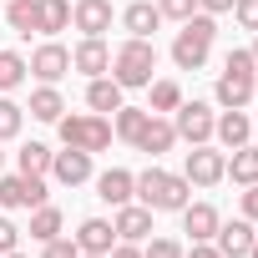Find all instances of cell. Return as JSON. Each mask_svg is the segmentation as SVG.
I'll list each match as a JSON object with an SVG mask.
<instances>
[{
  "instance_id": "cell-1",
  "label": "cell",
  "mask_w": 258,
  "mask_h": 258,
  "mask_svg": "<svg viewBox=\"0 0 258 258\" xmlns=\"http://www.w3.org/2000/svg\"><path fill=\"white\" fill-rule=\"evenodd\" d=\"M137 203L152 208V213H182L192 203V182L182 172H167V167L152 162L147 172H137Z\"/></svg>"
},
{
  "instance_id": "cell-2",
  "label": "cell",
  "mask_w": 258,
  "mask_h": 258,
  "mask_svg": "<svg viewBox=\"0 0 258 258\" xmlns=\"http://www.w3.org/2000/svg\"><path fill=\"white\" fill-rule=\"evenodd\" d=\"M213 41H218V16H208V11L187 16L177 41H172V66L177 71H203L208 56H213Z\"/></svg>"
},
{
  "instance_id": "cell-3",
  "label": "cell",
  "mask_w": 258,
  "mask_h": 258,
  "mask_svg": "<svg viewBox=\"0 0 258 258\" xmlns=\"http://www.w3.org/2000/svg\"><path fill=\"white\" fill-rule=\"evenodd\" d=\"M152 71H157V46H152V41H137V36H126V41L111 51V71H106V76H111L121 91H132V86H147Z\"/></svg>"
},
{
  "instance_id": "cell-4",
  "label": "cell",
  "mask_w": 258,
  "mask_h": 258,
  "mask_svg": "<svg viewBox=\"0 0 258 258\" xmlns=\"http://www.w3.org/2000/svg\"><path fill=\"white\" fill-rule=\"evenodd\" d=\"M253 71H258L253 51L233 46L228 61H223V71H218V86H213L218 106H248V101H253Z\"/></svg>"
},
{
  "instance_id": "cell-5",
  "label": "cell",
  "mask_w": 258,
  "mask_h": 258,
  "mask_svg": "<svg viewBox=\"0 0 258 258\" xmlns=\"http://www.w3.org/2000/svg\"><path fill=\"white\" fill-rule=\"evenodd\" d=\"M56 132H61V142L66 147H76V152H106L111 147V116H96V111H71V116H61L56 121Z\"/></svg>"
},
{
  "instance_id": "cell-6",
  "label": "cell",
  "mask_w": 258,
  "mask_h": 258,
  "mask_svg": "<svg viewBox=\"0 0 258 258\" xmlns=\"http://www.w3.org/2000/svg\"><path fill=\"white\" fill-rule=\"evenodd\" d=\"M213 126H218V111H213L208 101H182V106L172 111V132H177V142H187V147L213 142Z\"/></svg>"
},
{
  "instance_id": "cell-7",
  "label": "cell",
  "mask_w": 258,
  "mask_h": 258,
  "mask_svg": "<svg viewBox=\"0 0 258 258\" xmlns=\"http://www.w3.org/2000/svg\"><path fill=\"white\" fill-rule=\"evenodd\" d=\"M182 177H187L192 187H218V182L228 177V152H223V147H213V142L192 147V152H187V162H182Z\"/></svg>"
},
{
  "instance_id": "cell-8",
  "label": "cell",
  "mask_w": 258,
  "mask_h": 258,
  "mask_svg": "<svg viewBox=\"0 0 258 258\" xmlns=\"http://www.w3.org/2000/svg\"><path fill=\"white\" fill-rule=\"evenodd\" d=\"M41 203H51V192H46V177H26V172L0 177V208H6V213L41 208Z\"/></svg>"
},
{
  "instance_id": "cell-9",
  "label": "cell",
  "mask_w": 258,
  "mask_h": 258,
  "mask_svg": "<svg viewBox=\"0 0 258 258\" xmlns=\"http://www.w3.org/2000/svg\"><path fill=\"white\" fill-rule=\"evenodd\" d=\"M26 71L41 81V86H56L66 71H71V51L61 46V41H46V46H36L31 51V61H26Z\"/></svg>"
},
{
  "instance_id": "cell-10",
  "label": "cell",
  "mask_w": 258,
  "mask_h": 258,
  "mask_svg": "<svg viewBox=\"0 0 258 258\" xmlns=\"http://www.w3.org/2000/svg\"><path fill=\"white\" fill-rule=\"evenodd\" d=\"M137 152H147L152 162L162 157V152H172L177 147V132H172V116H157V111H147V121H142V132H137V142H132Z\"/></svg>"
},
{
  "instance_id": "cell-11",
  "label": "cell",
  "mask_w": 258,
  "mask_h": 258,
  "mask_svg": "<svg viewBox=\"0 0 258 258\" xmlns=\"http://www.w3.org/2000/svg\"><path fill=\"white\" fill-rule=\"evenodd\" d=\"M71 71H81L86 81H91V76H106V71H111V46H106V36H81V46L71 51Z\"/></svg>"
},
{
  "instance_id": "cell-12",
  "label": "cell",
  "mask_w": 258,
  "mask_h": 258,
  "mask_svg": "<svg viewBox=\"0 0 258 258\" xmlns=\"http://www.w3.org/2000/svg\"><path fill=\"white\" fill-rule=\"evenodd\" d=\"M111 228H116L121 243H147V238L157 233V228H152V208H142V203H121L116 218H111Z\"/></svg>"
},
{
  "instance_id": "cell-13",
  "label": "cell",
  "mask_w": 258,
  "mask_h": 258,
  "mask_svg": "<svg viewBox=\"0 0 258 258\" xmlns=\"http://www.w3.org/2000/svg\"><path fill=\"white\" fill-rule=\"evenodd\" d=\"M111 0H71V26L81 36H106L111 31Z\"/></svg>"
},
{
  "instance_id": "cell-14",
  "label": "cell",
  "mask_w": 258,
  "mask_h": 258,
  "mask_svg": "<svg viewBox=\"0 0 258 258\" xmlns=\"http://www.w3.org/2000/svg\"><path fill=\"white\" fill-rule=\"evenodd\" d=\"M96 198L106 208H121V203H137V172H126V167H106L96 177Z\"/></svg>"
},
{
  "instance_id": "cell-15",
  "label": "cell",
  "mask_w": 258,
  "mask_h": 258,
  "mask_svg": "<svg viewBox=\"0 0 258 258\" xmlns=\"http://www.w3.org/2000/svg\"><path fill=\"white\" fill-rule=\"evenodd\" d=\"M253 233H258V223H248V218H233V223H218L213 243H218V253H223V258H248V248H253Z\"/></svg>"
},
{
  "instance_id": "cell-16",
  "label": "cell",
  "mask_w": 258,
  "mask_h": 258,
  "mask_svg": "<svg viewBox=\"0 0 258 258\" xmlns=\"http://www.w3.org/2000/svg\"><path fill=\"white\" fill-rule=\"evenodd\" d=\"M51 177H56L61 187H81V182H91V152H76V147L56 152V157H51Z\"/></svg>"
},
{
  "instance_id": "cell-17",
  "label": "cell",
  "mask_w": 258,
  "mask_h": 258,
  "mask_svg": "<svg viewBox=\"0 0 258 258\" xmlns=\"http://www.w3.org/2000/svg\"><path fill=\"white\" fill-rule=\"evenodd\" d=\"M157 26H162V11L152 6V0H132V6L121 11V31H126V36H137V41H152Z\"/></svg>"
},
{
  "instance_id": "cell-18",
  "label": "cell",
  "mask_w": 258,
  "mask_h": 258,
  "mask_svg": "<svg viewBox=\"0 0 258 258\" xmlns=\"http://www.w3.org/2000/svg\"><path fill=\"white\" fill-rule=\"evenodd\" d=\"M218 223H223V213H218L213 203H187V208H182V233H187L192 243H213Z\"/></svg>"
},
{
  "instance_id": "cell-19",
  "label": "cell",
  "mask_w": 258,
  "mask_h": 258,
  "mask_svg": "<svg viewBox=\"0 0 258 258\" xmlns=\"http://www.w3.org/2000/svg\"><path fill=\"white\" fill-rule=\"evenodd\" d=\"M213 137L233 152V147H243L248 137H253V121H248V111L243 106H223V116H218V126H213Z\"/></svg>"
},
{
  "instance_id": "cell-20",
  "label": "cell",
  "mask_w": 258,
  "mask_h": 258,
  "mask_svg": "<svg viewBox=\"0 0 258 258\" xmlns=\"http://www.w3.org/2000/svg\"><path fill=\"white\" fill-rule=\"evenodd\" d=\"M111 243H116V228H111L106 218H86V223L76 228V248H81V253H111Z\"/></svg>"
},
{
  "instance_id": "cell-21",
  "label": "cell",
  "mask_w": 258,
  "mask_h": 258,
  "mask_svg": "<svg viewBox=\"0 0 258 258\" xmlns=\"http://www.w3.org/2000/svg\"><path fill=\"white\" fill-rule=\"evenodd\" d=\"M6 26L16 31V36H41V0H11L6 6Z\"/></svg>"
},
{
  "instance_id": "cell-22",
  "label": "cell",
  "mask_w": 258,
  "mask_h": 258,
  "mask_svg": "<svg viewBox=\"0 0 258 258\" xmlns=\"http://www.w3.org/2000/svg\"><path fill=\"white\" fill-rule=\"evenodd\" d=\"M177 106H182V86H177L172 76H152V81H147V111L167 116V111H177Z\"/></svg>"
},
{
  "instance_id": "cell-23",
  "label": "cell",
  "mask_w": 258,
  "mask_h": 258,
  "mask_svg": "<svg viewBox=\"0 0 258 258\" xmlns=\"http://www.w3.org/2000/svg\"><path fill=\"white\" fill-rule=\"evenodd\" d=\"M86 106H91L96 116L116 111V106H121V86H116L111 76H91V81H86Z\"/></svg>"
},
{
  "instance_id": "cell-24",
  "label": "cell",
  "mask_w": 258,
  "mask_h": 258,
  "mask_svg": "<svg viewBox=\"0 0 258 258\" xmlns=\"http://www.w3.org/2000/svg\"><path fill=\"white\" fill-rule=\"evenodd\" d=\"M51 147L46 142H21V152H16V172H26V177H51Z\"/></svg>"
},
{
  "instance_id": "cell-25",
  "label": "cell",
  "mask_w": 258,
  "mask_h": 258,
  "mask_svg": "<svg viewBox=\"0 0 258 258\" xmlns=\"http://www.w3.org/2000/svg\"><path fill=\"white\" fill-rule=\"evenodd\" d=\"M61 228H66V218H61V208H56V203L31 208V228H26V233H31V243H51Z\"/></svg>"
},
{
  "instance_id": "cell-26",
  "label": "cell",
  "mask_w": 258,
  "mask_h": 258,
  "mask_svg": "<svg viewBox=\"0 0 258 258\" xmlns=\"http://www.w3.org/2000/svg\"><path fill=\"white\" fill-rule=\"evenodd\" d=\"M228 177H233L238 187H253V182H258V147H253V142L233 147V157H228Z\"/></svg>"
},
{
  "instance_id": "cell-27",
  "label": "cell",
  "mask_w": 258,
  "mask_h": 258,
  "mask_svg": "<svg viewBox=\"0 0 258 258\" xmlns=\"http://www.w3.org/2000/svg\"><path fill=\"white\" fill-rule=\"evenodd\" d=\"M142 121H147V106H126V101H121V106L111 111V137H121L126 147H132L137 132H142Z\"/></svg>"
},
{
  "instance_id": "cell-28",
  "label": "cell",
  "mask_w": 258,
  "mask_h": 258,
  "mask_svg": "<svg viewBox=\"0 0 258 258\" xmlns=\"http://www.w3.org/2000/svg\"><path fill=\"white\" fill-rule=\"evenodd\" d=\"M26 111H31L36 121H61V116H66V101H61V91H56V86H36Z\"/></svg>"
},
{
  "instance_id": "cell-29",
  "label": "cell",
  "mask_w": 258,
  "mask_h": 258,
  "mask_svg": "<svg viewBox=\"0 0 258 258\" xmlns=\"http://www.w3.org/2000/svg\"><path fill=\"white\" fill-rule=\"evenodd\" d=\"M26 76H31V71H26V56H21V51H0V96H11Z\"/></svg>"
},
{
  "instance_id": "cell-30",
  "label": "cell",
  "mask_w": 258,
  "mask_h": 258,
  "mask_svg": "<svg viewBox=\"0 0 258 258\" xmlns=\"http://www.w3.org/2000/svg\"><path fill=\"white\" fill-rule=\"evenodd\" d=\"M71 26V0H41V36H56Z\"/></svg>"
},
{
  "instance_id": "cell-31",
  "label": "cell",
  "mask_w": 258,
  "mask_h": 258,
  "mask_svg": "<svg viewBox=\"0 0 258 258\" xmlns=\"http://www.w3.org/2000/svg\"><path fill=\"white\" fill-rule=\"evenodd\" d=\"M21 121H26V106H21V101H11V96H0V142L21 137Z\"/></svg>"
},
{
  "instance_id": "cell-32",
  "label": "cell",
  "mask_w": 258,
  "mask_h": 258,
  "mask_svg": "<svg viewBox=\"0 0 258 258\" xmlns=\"http://www.w3.org/2000/svg\"><path fill=\"white\" fill-rule=\"evenodd\" d=\"M142 258H182V243L177 238H147L142 243Z\"/></svg>"
},
{
  "instance_id": "cell-33",
  "label": "cell",
  "mask_w": 258,
  "mask_h": 258,
  "mask_svg": "<svg viewBox=\"0 0 258 258\" xmlns=\"http://www.w3.org/2000/svg\"><path fill=\"white\" fill-rule=\"evenodd\" d=\"M157 11H162V21H187V16H198V0H157Z\"/></svg>"
},
{
  "instance_id": "cell-34",
  "label": "cell",
  "mask_w": 258,
  "mask_h": 258,
  "mask_svg": "<svg viewBox=\"0 0 258 258\" xmlns=\"http://www.w3.org/2000/svg\"><path fill=\"white\" fill-rule=\"evenodd\" d=\"M81 248H76V238H66V233H56L51 243H41V258H76Z\"/></svg>"
},
{
  "instance_id": "cell-35",
  "label": "cell",
  "mask_w": 258,
  "mask_h": 258,
  "mask_svg": "<svg viewBox=\"0 0 258 258\" xmlns=\"http://www.w3.org/2000/svg\"><path fill=\"white\" fill-rule=\"evenodd\" d=\"M233 21H238L243 31H258V0H238V6H233Z\"/></svg>"
},
{
  "instance_id": "cell-36",
  "label": "cell",
  "mask_w": 258,
  "mask_h": 258,
  "mask_svg": "<svg viewBox=\"0 0 258 258\" xmlns=\"http://www.w3.org/2000/svg\"><path fill=\"white\" fill-rule=\"evenodd\" d=\"M16 248H21V228L0 213V253H16Z\"/></svg>"
},
{
  "instance_id": "cell-37",
  "label": "cell",
  "mask_w": 258,
  "mask_h": 258,
  "mask_svg": "<svg viewBox=\"0 0 258 258\" xmlns=\"http://www.w3.org/2000/svg\"><path fill=\"white\" fill-rule=\"evenodd\" d=\"M238 213H243V218H248V223H258V182H253V187H243V192H238Z\"/></svg>"
},
{
  "instance_id": "cell-38",
  "label": "cell",
  "mask_w": 258,
  "mask_h": 258,
  "mask_svg": "<svg viewBox=\"0 0 258 258\" xmlns=\"http://www.w3.org/2000/svg\"><path fill=\"white\" fill-rule=\"evenodd\" d=\"M182 258H223V253H218V243H187Z\"/></svg>"
},
{
  "instance_id": "cell-39",
  "label": "cell",
  "mask_w": 258,
  "mask_h": 258,
  "mask_svg": "<svg viewBox=\"0 0 258 258\" xmlns=\"http://www.w3.org/2000/svg\"><path fill=\"white\" fill-rule=\"evenodd\" d=\"M106 258H142V243H121V238H116Z\"/></svg>"
},
{
  "instance_id": "cell-40",
  "label": "cell",
  "mask_w": 258,
  "mask_h": 258,
  "mask_svg": "<svg viewBox=\"0 0 258 258\" xmlns=\"http://www.w3.org/2000/svg\"><path fill=\"white\" fill-rule=\"evenodd\" d=\"M238 6V0H198V11H208V16H228Z\"/></svg>"
},
{
  "instance_id": "cell-41",
  "label": "cell",
  "mask_w": 258,
  "mask_h": 258,
  "mask_svg": "<svg viewBox=\"0 0 258 258\" xmlns=\"http://www.w3.org/2000/svg\"><path fill=\"white\" fill-rule=\"evenodd\" d=\"M248 258H258V233H253V248H248Z\"/></svg>"
},
{
  "instance_id": "cell-42",
  "label": "cell",
  "mask_w": 258,
  "mask_h": 258,
  "mask_svg": "<svg viewBox=\"0 0 258 258\" xmlns=\"http://www.w3.org/2000/svg\"><path fill=\"white\" fill-rule=\"evenodd\" d=\"M0 258H26V253H21V248H16V253H0Z\"/></svg>"
},
{
  "instance_id": "cell-43",
  "label": "cell",
  "mask_w": 258,
  "mask_h": 258,
  "mask_svg": "<svg viewBox=\"0 0 258 258\" xmlns=\"http://www.w3.org/2000/svg\"><path fill=\"white\" fill-rule=\"evenodd\" d=\"M76 258H106V253H76Z\"/></svg>"
},
{
  "instance_id": "cell-44",
  "label": "cell",
  "mask_w": 258,
  "mask_h": 258,
  "mask_svg": "<svg viewBox=\"0 0 258 258\" xmlns=\"http://www.w3.org/2000/svg\"><path fill=\"white\" fill-rule=\"evenodd\" d=\"M253 61H258V31H253Z\"/></svg>"
},
{
  "instance_id": "cell-45",
  "label": "cell",
  "mask_w": 258,
  "mask_h": 258,
  "mask_svg": "<svg viewBox=\"0 0 258 258\" xmlns=\"http://www.w3.org/2000/svg\"><path fill=\"white\" fill-rule=\"evenodd\" d=\"M253 96H258V71H253Z\"/></svg>"
},
{
  "instance_id": "cell-46",
  "label": "cell",
  "mask_w": 258,
  "mask_h": 258,
  "mask_svg": "<svg viewBox=\"0 0 258 258\" xmlns=\"http://www.w3.org/2000/svg\"><path fill=\"white\" fill-rule=\"evenodd\" d=\"M0 167H6V152H0Z\"/></svg>"
}]
</instances>
